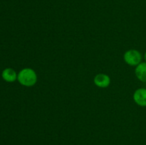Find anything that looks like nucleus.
Here are the masks:
<instances>
[{"label": "nucleus", "instance_id": "f257e3e1", "mask_svg": "<svg viewBox=\"0 0 146 145\" xmlns=\"http://www.w3.org/2000/svg\"><path fill=\"white\" fill-rule=\"evenodd\" d=\"M38 80L37 74L34 69L31 68H24L18 72L17 80L21 85L27 88L33 87L36 85Z\"/></svg>", "mask_w": 146, "mask_h": 145}, {"label": "nucleus", "instance_id": "f03ea898", "mask_svg": "<svg viewBox=\"0 0 146 145\" xmlns=\"http://www.w3.org/2000/svg\"><path fill=\"white\" fill-rule=\"evenodd\" d=\"M143 56L139 51L135 49H130L125 51L123 55V60L125 63L131 66L136 67L142 62Z\"/></svg>", "mask_w": 146, "mask_h": 145}, {"label": "nucleus", "instance_id": "7ed1b4c3", "mask_svg": "<svg viewBox=\"0 0 146 145\" xmlns=\"http://www.w3.org/2000/svg\"><path fill=\"white\" fill-rule=\"evenodd\" d=\"M94 82L95 85L101 88H108L111 84V78L105 73H98L94 77Z\"/></svg>", "mask_w": 146, "mask_h": 145}, {"label": "nucleus", "instance_id": "20e7f679", "mask_svg": "<svg viewBox=\"0 0 146 145\" xmlns=\"http://www.w3.org/2000/svg\"><path fill=\"white\" fill-rule=\"evenodd\" d=\"M133 98L135 103L141 107H146V88H141L134 92Z\"/></svg>", "mask_w": 146, "mask_h": 145}, {"label": "nucleus", "instance_id": "39448f33", "mask_svg": "<svg viewBox=\"0 0 146 145\" xmlns=\"http://www.w3.org/2000/svg\"><path fill=\"white\" fill-rule=\"evenodd\" d=\"M17 75L15 71L11 68H6L1 72V78L7 82H14L17 80Z\"/></svg>", "mask_w": 146, "mask_h": 145}, {"label": "nucleus", "instance_id": "423d86ee", "mask_svg": "<svg viewBox=\"0 0 146 145\" xmlns=\"http://www.w3.org/2000/svg\"><path fill=\"white\" fill-rule=\"evenodd\" d=\"M136 78L143 82H146V62H141L135 69Z\"/></svg>", "mask_w": 146, "mask_h": 145}, {"label": "nucleus", "instance_id": "0eeeda50", "mask_svg": "<svg viewBox=\"0 0 146 145\" xmlns=\"http://www.w3.org/2000/svg\"><path fill=\"white\" fill-rule=\"evenodd\" d=\"M143 58H144V60H145V62H146V52L145 53V54H144Z\"/></svg>", "mask_w": 146, "mask_h": 145}]
</instances>
